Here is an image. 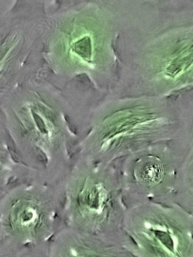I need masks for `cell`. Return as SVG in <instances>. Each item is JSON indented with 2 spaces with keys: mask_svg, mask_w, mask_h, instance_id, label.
<instances>
[{
  "mask_svg": "<svg viewBox=\"0 0 193 257\" xmlns=\"http://www.w3.org/2000/svg\"><path fill=\"white\" fill-rule=\"evenodd\" d=\"M137 176L145 183L153 185L158 183L163 175L161 164L157 159H146L137 168Z\"/></svg>",
  "mask_w": 193,
  "mask_h": 257,
  "instance_id": "obj_1",
  "label": "cell"
}]
</instances>
